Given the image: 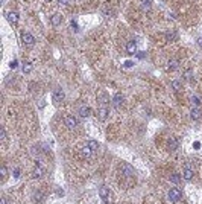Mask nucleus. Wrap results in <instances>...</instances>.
Listing matches in <instances>:
<instances>
[{
    "label": "nucleus",
    "instance_id": "1",
    "mask_svg": "<svg viewBox=\"0 0 202 204\" xmlns=\"http://www.w3.org/2000/svg\"><path fill=\"white\" fill-rule=\"evenodd\" d=\"M181 198H182V192H181L178 187H173V189L169 191V200H170V201H175V203H176V201H179Z\"/></svg>",
    "mask_w": 202,
    "mask_h": 204
},
{
    "label": "nucleus",
    "instance_id": "2",
    "mask_svg": "<svg viewBox=\"0 0 202 204\" xmlns=\"http://www.w3.org/2000/svg\"><path fill=\"white\" fill-rule=\"evenodd\" d=\"M108 114H110V111H108V108H107L105 105H100V108L97 110V117H99V121H102V122H105V121L108 119Z\"/></svg>",
    "mask_w": 202,
    "mask_h": 204
},
{
    "label": "nucleus",
    "instance_id": "3",
    "mask_svg": "<svg viewBox=\"0 0 202 204\" xmlns=\"http://www.w3.org/2000/svg\"><path fill=\"white\" fill-rule=\"evenodd\" d=\"M21 40H23V44H26V46H34V44H35V38H34V35H32V34H29V32H23Z\"/></svg>",
    "mask_w": 202,
    "mask_h": 204
},
{
    "label": "nucleus",
    "instance_id": "4",
    "mask_svg": "<svg viewBox=\"0 0 202 204\" xmlns=\"http://www.w3.org/2000/svg\"><path fill=\"white\" fill-rule=\"evenodd\" d=\"M6 18H8V21L11 23V25H17L18 23V12H15V11H8L6 12Z\"/></svg>",
    "mask_w": 202,
    "mask_h": 204
},
{
    "label": "nucleus",
    "instance_id": "5",
    "mask_svg": "<svg viewBox=\"0 0 202 204\" xmlns=\"http://www.w3.org/2000/svg\"><path fill=\"white\" fill-rule=\"evenodd\" d=\"M52 98H53V102H56V104H58V102H62L64 98H65L64 90H62V88H56V90L53 91V96H52Z\"/></svg>",
    "mask_w": 202,
    "mask_h": 204
},
{
    "label": "nucleus",
    "instance_id": "6",
    "mask_svg": "<svg viewBox=\"0 0 202 204\" xmlns=\"http://www.w3.org/2000/svg\"><path fill=\"white\" fill-rule=\"evenodd\" d=\"M65 126H67L69 129H75V128L78 126V119H76L75 116H67V117H65Z\"/></svg>",
    "mask_w": 202,
    "mask_h": 204
},
{
    "label": "nucleus",
    "instance_id": "7",
    "mask_svg": "<svg viewBox=\"0 0 202 204\" xmlns=\"http://www.w3.org/2000/svg\"><path fill=\"white\" fill-rule=\"evenodd\" d=\"M99 195H100V198H102L103 201L108 203V200H110V197H111V192H110V189H108L107 186H102V187L99 189Z\"/></svg>",
    "mask_w": 202,
    "mask_h": 204
},
{
    "label": "nucleus",
    "instance_id": "8",
    "mask_svg": "<svg viewBox=\"0 0 202 204\" xmlns=\"http://www.w3.org/2000/svg\"><path fill=\"white\" fill-rule=\"evenodd\" d=\"M120 171L123 172V175H125V177H134V169H132L129 164H122Z\"/></svg>",
    "mask_w": 202,
    "mask_h": 204
},
{
    "label": "nucleus",
    "instance_id": "9",
    "mask_svg": "<svg viewBox=\"0 0 202 204\" xmlns=\"http://www.w3.org/2000/svg\"><path fill=\"white\" fill-rule=\"evenodd\" d=\"M81 157L82 159H90L91 157V154H93V151H91V148L88 146V145H85V146H82L81 148Z\"/></svg>",
    "mask_w": 202,
    "mask_h": 204
},
{
    "label": "nucleus",
    "instance_id": "10",
    "mask_svg": "<svg viewBox=\"0 0 202 204\" xmlns=\"http://www.w3.org/2000/svg\"><path fill=\"white\" fill-rule=\"evenodd\" d=\"M126 52H128V53H131V55L137 52V43H135L134 40H131V41H128V43H126Z\"/></svg>",
    "mask_w": 202,
    "mask_h": 204
},
{
    "label": "nucleus",
    "instance_id": "11",
    "mask_svg": "<svg viewBox=\"0 0 202 204\" xmlns=\"http://www.w3.org/2000/svg\"><path fill=\"white\" fill-rule=\"evenodd\" d=\"M123 101H125V99H123V96H122L120 93H117V94L113 98V105H114L116 108H120L122 105H123Z\"/></svg>",
    "mask_w": 202,
    "mask_h": 204
},
{
    "label": "nucleus",
    "instance_id": "12",
    "mask_svg": "<svg viewBox=\"0 0 202 204\" xmlns=\"http://www.w3.org/2000/svg\"><path fill=\"white\" fill-rule=\"evenodd\" d=\"M193 175H195L193 169H192V167H189V166H185V169H184V172H182V177H184V180L190 181V180L193 178Z\"/></svg>",
    "mask_w": 202,
    "mask_h": 204
},
{
    "label": "nucleus",
    "instance_id": "13",
    "mask_svg": "<svg viewBox=\"0 0 202 204\" xmlns=\"http://www.w3.org/2000/svg\"><path fill=\"white\" fill-rule=\"evenodd\" d=\"M167 148H169V151H176V148H178V139L170 137L169 142H167Z\"/></svg>",
    "mask_w": 202,
    "mask_h": 204
},
{
    "label": "nucleus",
    "instance_id": "14",
    "mask_svg": "<svg viewBox=\"0 0 202 204\" xmlns=\"http://www.w3.org/2000/svg\"><path fill=\"white\" fill-rule=\"evenodd\" d=\"M50 23H52L53 26H59V25L62 23V15H59V14H55V15H52V18H50Z\"/></svg>",
    "mask_w": 202,
    "mask_h": 204
},
{
    "label": "nucleus",
    "instance_id": "15",
    "mask_svg": "<svg viewBox=\"0 0 202 204\" xmlns=\"http://www.w3.org/2000/svg\"><path fill=\"white\" fill-rule=\"evenodd\" d=\"M179 67V61L178 60H169V63H167V69L169 70H176Z\"/></svg>",
    "mask_w": 202,
    "mask_h": 204
},
{
    "label": "nucleus",
    "instance_id": "16",
    "mask_svg": "<svg viewBox=\"0 0 202 204\" xmlns=\"http://www.w3.org/2000/svg\"><path fill=\"white\" fill-rule=\"evenodd\" d=\"M79 114H81L82 117H88L90 114H91V108L90 107H87V105H84L79 108Z\"/></svg>",
    "mask_w": 202,
    "mask_h": 204
},
{
    "label": "nucleus",
    "instance_id": "17",
    "mask_svg": "<svg viewBox=\"0 0 202 204\" xmlns=\"http://www.w3.org/2000/svg\"><path fill=\"white\" fill-rule=\"evenodd\" d=\"M202 113L198 110V108H192V111H190V117L192 119H195V121H198V119H201Z\"/></svg>",
    "mask_w": 202,
    "mask_h": 204
},
{
    "label": "nucleus",
    "instance_id": "18",
    "mask_svg": "<svg viewBox=\"0 0 202 204\" xmlns=\"http://www.w3.org/2000/svg\"><path fill=\"white\" fill-rule=\"evenodd\" d=\"M140 5H141V9L143 11H149L151 6H152V2L151 0H140Z\"/></svg>",
    "mask_w": 202,
    "mask_h": 204
},
{
    "label": "nucleus",
    "instance_id": "19",
    "mask_svg": "<svg viewBox=\"0 0 202 204\" xmlns=\"http://www.w3.org/2000/svg\"><path fill=\"white\" fill-rule=\"evenodd\" d=\"M169 180H170L172 183H175V184H179V183H181V175H179V174H172V175L169 177Z\"/></svg>",
    "mask_w": 202,
    "mask_h": 204
},
{
    "label": "nucleus",
    "instance_id": "20",
    "mask_svg": "<svg viewBox=\"0 0 202 204\" xmlns=\"http://www.w3.org/2000/svg\"><path fill=\"white\" fill-rule=\"evenodd\" d=\"M176 38H178L176 32H173V31H169V32H166V40H167V41H175Z\"/></svg>",
    "mask_w": 202,
    "mask_h": 204
},
{
    "label": "nucleus",
    "instance_id": "21",
    "mask_svg": "<svg viewBox=\"0 0 202 204\" xmlns=\"http://www.w3.org/2000/svg\"><path fill=\"white\" fill-rule=\"evenodd\" d=\"M87 145L91 148V151H93V152H96V151L99 149V143H97L96 140H88V143H87Z\"/></svg>",
    "mask_w": 202,
    "mask_h": 204
},
{
    "label": "nucleus",
    "instance_id": "22",
    "mask_svg": "<svg viewBox=\"0 0 202 204\" xmlns=\"http://www.w3.org/2000/svg\"><path fill=\"white\" fill-rule=\"evenodd\" d=\"M43 174H44V169L40 167V166H37L35 171H34V178H40V177H43Z\"/></svg>",
    "mask_w": 202,
    "mask_h": 204
},
{
    "label": "nucleus",
    "instance_id": "23",
    "mask_svg": "<svg viewBox=\"0 0 202 204\" xmlns=\"http://www.w3.org/2000/svg\"><path fill=\"white\" fill-rule=\"evenodd\" d=\"M181 87H182V85H181V82L179 81H172V88H173L175 91H179Z\"/></svg>",
    "mask_w": 202,
    "mask_h": 204
},
{
    "label": "nucleus",
    "instance_id": "24",
    "mask_svg": "<svg viewBox=\"0 0 202 204\" xmlns=\"http://www.w3.org/2000/svg\"><path fill=\"white\" fill-rule=\"evenodd\" d=\"M192 78H193V73H192V70H185V72H184V79H187V81H192Z\"/></svg>",
    "mask_w": 202,
    "mask_h": 204
},
{
    "label": "nucleus",
    "instance_id": "25",
    "mask_svg": "<svg viewBox=\"0 0 202 204\" xmlns=\"http://www.w3.org/2000/svg\"><path fill=\"white\" fill-rule=\"evenodd\" d=\"M31 70H32V64H29V63H28V64H24V66H23V72H24V73H29Z\"/></svg>",
    "mask_w": 202,
    "mask_h": 204
},
{
    "label": "nucleus",
    "instance_id": "26",
    "mask_svg": "<svg viewBox=\"0 0 202 204\" xmlns=\"http://www.w3.org/2000/svg\"><path fill=\"white\" fill-rule=\"evenodd\" d=\"M0 174H2V178L5 180L6 177H8V171H6V166H2V169H0Z\"/></svg>",
    "mask_w": 202,
    "mask_h": 204
},
{
    "label": "nucleus",
    "instance_id": "27",
    "mask_svg": "<svg viewBox=\"0 0 202 204\" xmlns=\"http://www.w3.org/2000/svg\"><path fill=\"white\" fill-rule=\"evenodd\" d=\"M0 139H2L3 142L6 140V131H5V128H3V126L0 128Z\"/></svg>",
    "mask_w": 202,
    "mask_h": 204
},
{
    "label": "nucleus",
    "instance_id": "28",
    "mask_svg": "<svg viewBox=\"0 0 202 204\" xmlns=\"http://www.w3.org/2000/svg\"><path fill=\"white\" fill-rule=\"evenodd\" d=\"M99 99H100V105H105V104L108 102V98H107L105 94H102V96H100Z\"/></svg>",
    "mask_w": 202,
    "mask_h": 204
},
{
    "label": "nucleus",
    "instance_id": "29",
    "mask_svg": "<svg viewBox=\"0 0 202 204\" xmlns=\"http://www.w3.org/2000/svg\"><path fill=\"white\" fill-rule=\"evenodd\" d=\"M192 102H193V105H196V107L199 105V99H198L196 96H193V98H192Z\"/></svg>",
    "mask_w": 202,
    "mask_h": 204
},
{
    "label": "nucleus",
    "instance_id": "30",
    "mask_svg": "<svg viewBox=\"0 0 202 204\" xmlns=\"http://www.w3.org/2000/svg\"><path fill=\"white\" fill-rule=\"evenodd\" d=\"M14 177H15V178H18V177H20V171H18V169H15V171H14Z\"/></svg>",
    "mask_w": 202,
    "mask_h": 204
},
{
    "label": "nucleus",
    "instance_id": "31",
    "mask_svg": "<svg viewBox=\"0 0 202 204\" xmlns=\"http://www.w3.org/2000/svg\"><path fill=\"white\" fill-rule=\"evenodd\" d=\"M58 2H59V5H69L70 0H58Z\"/></svg>",
    "mask_w": 202,
    "mask_h": 204
},
{
    "label": "nucleus",
    "instance_id": "32",
    "mask_svg": "<svg viewBox=\"0 0 202 204\" xmlns=\"http://www.w3.org/2000/svg\"><path fill=\"white\" fill-rule=\"evenodd\" d=\"M11 67L15 69V67H17V61H12V63H11Z\"/></svg>",
    "mask_w": 202,
    "mask_h": 204
},
{
    "label": "nucleus",
    "instance_id": "33",
    "mask_svg": "<svg viewBox=\"0 0 202 204\" xmlns=\"http://www.w3.org/2000/svg\"><path fill=\"white\" fill-rule=\"evenodd\" d=\"M131 66H132L131 61H126V63H125V67H131Z\"/></svg>",
    "mask_w": 202,
    "mask_h": 204
},
{
    "label": "nucleus",
    "instance_id": "34",
    "mask_svg": "<svg viewBox=\"0 0 202 204\" xmlns=\"http://www.w3.org/2000/svg\"><path fill=\"white\" fill-rule=\"evenodd\" d=\"M138 58H144V52H138Z\"/></svg>",
    "mask_w": 202,
    "mask_h": 204
},
{
    "label": "nucleus",
    "instance_id": "35",
    "mask_svg": "<svg viewBox=\"0 0 202 204\" xmlns=\"http://www.w3.org/2000/svg\"><path fill=\"white\" fill-rule=\"evenodd\" d=\"M198 44H199V47H202V38H199V40H198Z\"/></svg>",
    "mask_w": 202,
    "mask_h": 204
},
{
    "label": "nucleus",
    "instance_id": "36",
    "mask_svg": "<svg viewBox=\"0 0 202 204\" xmlns=\"http://www.w3.org/2000/svg\"><path fill=\"white\" fill-rule=\"evenodd\" d=\"M2 204H6V200H5V198H2Z\"/></svg>",
    "mask_w": 202,
    "mask_h": 204
},
{
    "label": "nucleus",
    "instance_id": "37",
    "mask_svg": "<svg viewBox=\"0 0 202 204\" xmlns=\"http://www.w3.org/2000/svg\"><path fill=\"white\" fill-rule=\"evenodd\" d=\"M47 2H50V0H47Z\"/></svg>",
    "mask_w": 202,
    "mask_h": 204
}]
</instances>
